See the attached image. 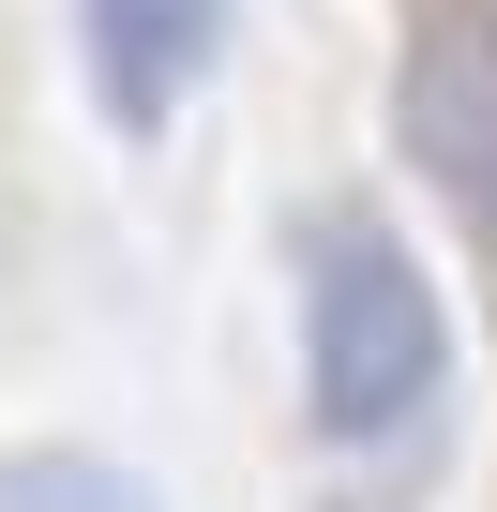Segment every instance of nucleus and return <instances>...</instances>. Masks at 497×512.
I'll use <instances>...</instances> for the list:
<instances>
[{"label":"nucleus","mask_w":497,"mask_h":512,"mask_svg":"<svg viewBox=\"0 0 497 512\" xmlns=\"http://www.w3.org/2000/svg\"><path fill=\"white\" fill-rule=\"evenodd\" d=\"M437 377H452V317L422 287V256L377 211H317V241H302V392H317V422L347 452H377L437 407Z\"/></svg>","instance_id":"1"},{"label":"nucleus","mask_w":497,"mask_h":512,"mask_svg":"<svg viewBox=\"0 0 497 512\" xmlns=\"http://www.w3.org/2000/svg\"><path fill=\"white\" fill-rule=\"evenodd\" d=\"M392 136H407V166H437L452 211L497 226V0H437V16L407 31Z\"/></svg>","instance_id":"2"},{"label":"nucleus","mask_w":497,"mask_h":512,"mask_svg":"<svg viewBox=\"0 0 497 512\" xmlns=\"http://www.w3.org/2000/svg\"><path fill=\"white\" fill-rule=\"evenodd\" d=\"M226 16H241V0H76L91 106H106L121 136H166V121L211 91V61H226Z\"/></svg>","instance_id":"3"},{"label":"nucleus","mask_w":497,"mask_h":512,"mask_svg":"<svg viewBox=\"0 0 497 512\" xmlns=\"http://www.w3.org/2000/svg\"><path fill=\"white\" fill-rule=\"evenodd\" d=\"M0 512H151V482H136L121 452L46 437V452H16V467H0Z\"/></svg>","instance_id":"4"}]
</instances>
